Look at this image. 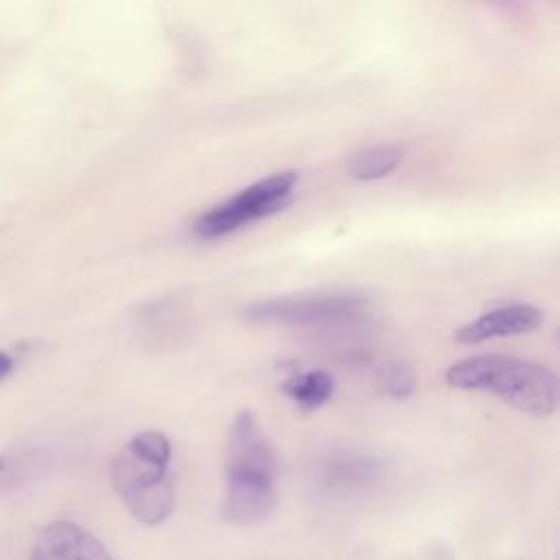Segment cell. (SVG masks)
Instances as JSON below:
<instances>
[{"instance_id":"11","label":"cell","mask_w":560,"mask_h":560,"mask_svg":"<svg viewBox=\"0 0 560 560\" xmlns=\"http://www.w3.org/2000/svg\"><path fill=\"white\" fill-rule=\"evenodd\" d=\"M376 385L383 394H387L389 398H396V400H402V398H409L416 389V376L413 372L405 365V363H396V361H389V363H383L376 372Z\"/></svg>"},{"instance_id":"7","label":"cell","mask_w":560,"mask_h":560,"mask_svg":"<svg viewBox=\"0 0 560 560\" xmlns=\"http://www.w3.org/2000/svg\"><path fill=\"white\" fill-rule=\"evenodd\" d=\"M542 315L532 304H505L494 311L483 313L481 317L468 322L457 330V341L462 343H479L494 337H510L532 332L540 326Z\"/></svg>"},{"instance_id":"13","label":"cell","mask_w":560,"mask_h":560,"mask_svg":"<svg viewBox=\"0 0 560 560\" xmlns=\"http://www.w3.org/2000/svg\"><path fill=\"white\" fill-rule=\"evenodd\" d=\"M492 2H505L508 4V0H492Z\"/></svg>"},{"instance_id":"2","label":"cell","mask_w":560,"mask_h":560,"mask_svg":"<svg viewBox=\"0 0 560 560\" xmlns=\"http://www.w3.org/2000/svg\"><path fill=\"white\" fill-rule=\"evenodd\" d=\"M112 488L127 510L144 525L164 523L175 510L171 442L160 431L133 435L109 468Z\"/></svg>"},{"instance_id":"5","label":"cell","mask_w":560,"mask_h":560,"mask_svg":"<svg viewBox=\"0 0 560 560\" xmlns=\"http://www.w3.org/2000/svg\"><path fill=\"white\" fill-rule=\"evenodd\" d=\"M368 302L346 293H319L298 298H276L249 304L245 319L254 324L280 326H335L363 317Z\"/></svg>"},{"instance_id":"10","label":"cell","mask_w":560,"mask_h":560,"mask_svg":"<svg viewBox=\"0 0 560 560\" xmlns=\"http://www.w3.org/2000/svg\"><path fill=\"white\" fill-rule=\"evenodd\" d=\"M400 158H402L400 149L392 144L370 147L350 158L348 171L354 179H381L398 166Z\"/></svg>"},{"instance_id":"12","label":"cell","mask_w":560,"mask_h":560,"mask_svg":"<svg viewBox=\"0 0 560 560\" xmlns=\"http://www.w3.org/2000/svg\"><path fill=\"white\" fill-rule=\"evenodd\" d=\"M11 370H13V359H11V354L0 350V381H2L4 376H9Z\"/></svg>"},{"instance_id":"1","label":"cell","mask_w":560,"mask_h":560,"mask_svg":"<svg viewBox=\"0 0 560 560\" xmlns=\"http://www.w3.org/2000/svg\"><path fill=\"white\" fill-rule=\"evenodd\" d=\"M278 455L256 416L238 411L228 433L221 518L234 527L262 525L278 503Z\"/></svg>"},{"instance_id":"8","label":"cell","mask_w":560,"mask_h":560,"mask_svg":"<svg viewBox=\"0 0 560 560\" xmlns=\"http://www.w3.org/2000/svg\"><path fill=\"white\" fill-rule=\"evenodd\" d=\"M381 472V466L370 455L337 453L319 464V483L332 492L365 488Z\"/></svg>"},{"instance_id":"3","label":"cell","mask_w":560,"mask_h":560,"mask_svg":"<svg viewBox=\"0 0 560 560\" xmlns=\"http://www.w3.org/2000/svg\"><path fill=\"white\" fill-rule=\"evenodd\" d=\"M444 381L455 389L486 392L529 416H549L558 407V376L534 361L481 354L451 365Z\"/></svg>"},{"instance_id":"6","label":"cell","mask_w":560,"mask_h":560,"mask_svg":"<svg viewBox=\"0 0 560 560\" xmlns=\"http://www.w3.org/2000/svg\"><path fill=\"white\" fill-rule=\"evenodd\" d=\"M28 560H114V556L88 529L57 521L42 529Z\"/></svg>"},{"instance_id":"4","label":"cell","mask_w":560,"mask_h":560,"mask_svg":"<svg viewBox=\"0 0 560 560\" xmlns=\"http://www.w3.org/2000/svg\"><path fill=\"white\" fill-rule=\"evenodd\" d=\"M293 186L295 173H276L260 179L203 212L195 223V232L201 238H219L236 232L238 228L280 210L289 201Z\"/></svg>"},{"instance_id":"9","label":"cell","mask_w":560,"mask_h":560,"mask_svg":"<svg viewBox=\"0 0 560 560\" xmlns=\"http://www.w3.org/2000/svg\"><path fill=\"white\" fill-rule=\"evenodd\" d=\"M335 389V378L324 372V370H311V372H300L291 374L282 383V392L302 409V411H313L319 409Z\"/></svg>"}]
</instances>
